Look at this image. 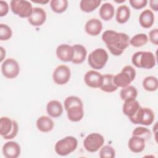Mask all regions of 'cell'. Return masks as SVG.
<instances>
[{"mask_svg": "<svg viewBox=\"0 0 158 158\" xmlns=\"http://www.w3.org/2000/svg\"><path fill=\"white\" fill-rule=\"evenodd\" d=\"M102 40L110 52L115 56H120L130 44V37L127 34L112 30H106L102 33Z\"/></svg>", "mask_w": 158, "mask_h": 158, "instance_id": "cell-1", "label": "cell"}, {"mask_svg": "<svg viewBox=\"0 0 158 158\" xmlns=\"http://www.w3.org/2000/svg\"><path fill=\"white\" fill-rule=\"evenodd\" d=\"M64 104L69 120L77 122L83 118L84 116L83 104L80 98L75 96H69L65 99Z\"/></svg>", "mask_w": 158, "mask_h": 158, "instance_id": "cell-2", "label": "cell"}, {"mask_svg": "<svg viewBox=\"0 0 158 158\" xmlns=\"http://www.w3.org/2000/svg\"><path fill=\"white\" fill-rule=\"evenodd\" d=\"M132 64L138 68L151 69L156 64L154 54L150 51H138L131 57Z\"/></svg>", "mask_w": 158, "mask_h": 158, "instance_id": "cell-3", "label": "cell"}, {"mask_svg": "<svg viewBox=\"0 0 158 158\" xmlns=\"http://www.w3.org/2000/svg\"><path fill=\"white\" fill-rule=\"evenodd\" d=\"M19 131V125L17 121L7 117L0 118V135L5 139L14 138Z\"/></svg>", "mask_w": 158, "mask_h": 158, "instance_id": "cell-4", "label": "cell"}, {"mask_svg": "<svg viewBox=\"0 0 158 158\" xmlns=\"http://www.w3.org/2000/svg\"><path fill=\"white\" fill-rule=\"evenodd\" d=\"M77 146L78 141L77 138L72 136H67L57 141L54 149L57 154L65 156L75 151Z\"/></svg>", "mask_w": 158, "mask_h": 158, "instance_id": "cell-5", "label": "cell"}, {"mask_svg": "<svg viewBox=\"0 0 158 158\" xmlns=\"http://www.w3.org/2000/svg\"><path fill=\"white\" fill-rule=\"evenodd\" d=\"M136 77V71L131 65L125 66L122 71L114 76V83L117 87L124 88L129 86Z\"/></svg>", "mask_w": 158, "mask_h": 158, "instance_id": "cell-6", "label": "cell"}, {"mask_svg": "<svg viewBox=\"0 0 158 158\" xmlns=\"http://www.w3.org/2000/svg\"><path fill=\"white\" fill-rule=\"evenodd\" d=\"M108 59L109 55L105 49L97 48L89 54L88 63L92 69L99 70L106 65Z\"/></svg>", "mask_w": 158, "mask_h": 158, "instance_id": "cell-7", "label": "cell"}, {"mask_svg": "<svg viewBox=\"0 0 158 158\" xmlns=\"http://www.w3.org/2000/svg\"><path fill=\"white\" fill-rule=\"evenodd\" d=\"M154 118V113L150 108L140 106L137 112L131 117L129 118V119L133 124L148 126L153 123Z\"/></svg>", "mask_w": 158, "mask_h": 158, "instance_id": "cell-8", "label": "cell"}, {"mask_svg": "<svg viewBox=\"0 0 158 158\" xmlns=\"http://www.w3.org/2000/svg\"><path fill=\"white\" fill-rule=\"evenodd\" d=\"M12 12L21 18H28L32 14V4L26 0H12L10 4Z\"/></svg>", "mask_w": 158, "mask_h": 158, "instance_id": "cell-9", "label": "cell"}, {"mask_svg": "<svg viewBox=\"0 0 158 158\" xmlns=\"http://www.w3.org/2000/svg\"><path fill=\"white\" fill-rule=\"evenodd\" d=\"M104 141V138L101 134L91 133L83 140V146L88 152H95L103 146Z\"/></svg>", "mask_w": 158, "mask_h": 158, "instance_id": "cell-10", "label": "cell"}, {"mask_svg": "<svg viewBox=\"0 0 158 158\" xmlns=\"http://www.w3.org/2000/svg\"><path fill=\"white\" fill-rule=\"evenodd\" d=\"M1 72L3 76L7 78H15L20 72L19 63L14 59H6L1 64Z\"/></svg>", "mask_w": 158, "mask_h": 158, "instance_id": "cell-11", "label": "cell"}, {"mask_svg": "<svg viewBox=\"0 0 158 158\" xmlns=\"http://www.w3.org/2000/svg\"><path fill=\"white\" fill-rule=\"evenodd\" d=\"M70 76V68L65 65H60L54 69L52 73V79L57 85H63L69 81Z\"/></svg>", "mask_w": 158, "mask_h": 158, "instance_id": "cell-12", "label": "cell"}, {"mask_svg": "<svg viewBox=\"0 0 158 158\" xmlns=\"http://www.w3.org/2000/svg\"><path fill=\"white\" fill-rule=\"evenodd\" d=\"M103 75L95 70L88 71L84 76L85 84L92 88H100L102 83Z\"/></svg>", "mask_w": 158, "mask_h": 158, "instance_id": "cell-13", "label": "cell"}, {"mask_svg": "<svg viewBox=\"0 0 158 158\" xmlns=\"http://www.w3.org/2000/svg\"><path fill=\"white\" fill-rule=\"evenodd\" d=\"M46 20V11L41 7H34L31 15L28 18V21L30 25L34 27L42 25Z\"/></svg>", "mask_w": 158, "mask_h": 158, "instance_id": "cell-14", "label": "cell"}, {"mask_svg": "<svg viewBox=\"0 0 158 158\" xmlns=\"http://www.w3.org/2000/svg\"><path fill=\"white\" fill-rule=\"evenodd\" d=\"M2 151L4 156L6 158H17L20 154L21 149L17 142L10 141L3 145Z\"/></svg>", "mask_w": 158, "mask_h": 158, "instance_id": "cell-15", "label": "cell"}, {"mask_svg": "<svg viewBox=\"0 0 158 158\" xmlns=\"http://www.w3.org/2000/svg\"><path fill=\"white\" fill-rule=\"evenodd\" d=\"M56 56L61 61H72L73 56V49L72 46H70L67 44H60L56 49Z\"/></svg>", "mask_w": 158, "mask_h": 158, "instance_id": "cell-16", "label": "cell"}, {"mask_svg": "<svg viewBox=\"0 0 158 158\" xmlns=\"http://www.w3.org/2000/svg\"><path fill=\"white\" fill-rule=\"evenodd\" d=\"M102 23L100 20L93 18L88 20L85 25V30L87 34L91 36H97L101 32Z\"/></svg>", "mask_w": 158, "mask_h": 158, "instance_id": "cell-17", "label": "cell"}, {"mask_svg": "<svg viewBox=\"0 0 158 158\" xmlns=\"http://www.w3.org/2000/svg\"><path fill=\"white\" fill-rule=\"evenodd\" d=\"M139 107V103L136 99H128L124 101L122 112L124 115L130 118L137 112Z\"/></svg>", "mask_w": 158, "mask_h": 158, "instance_id": "cell-18", "label": "cell"}, {"mask_svg": "<svg viewBox=\"0 0 158 158\" xmlns=\"http://www.w3.org/2000/svg\"><path fill=\"white\" fill-rule=\"evenodd\" d=\"M145 141L144 139L141 137L132 135L128 141V148L133 152L139 153L145 148Z\"/></svg>", "mask_w": 158, "mask_h": 158, "instance_id": "cell-19", "label": "cell"}, {"mask_svg": "<svg viewBox=\"0 0 158 158\" xmlns=\"http://www.w3.org/2000/svg\"><path fill=\"white\" fill-rule=\"evenodd\" d=\"M73 56L72 62L75 64H80L83 62L87 55V51L83 45L76 44L72 46Z\"/></svg>", "mask_w": 158, "mask_h": 158, "instance_id": "cell-20", "label": "cell"}, {"mask_svg": "<svg viewBox=\"0 0 158 158\" xmlns=\"http://www.w3.org/2000/svg\"><path fill=\"white\" fill-rule=\"evenodd\" d=\"M46 111L48 114L51 117L57 118L62 114L63 106L59 101L52 100L47 104Z\"/></svg>", "mask_w": 158, "mask_h": 158, "instance_id": "cell-21", "label": "cell"}, {"mask_svg": "<svg viewBox=\"0 0 158 158\" xmlns=\"http://www.w3.org/2000/svg\"><path fill=\"white\" fill-rule=\"evenodd\" d=\"M140 25L144 28H151L154 22V15L149 9L144 10L139 16Z\"/></svg>", "mask_w": 158, "mask_h": 158, "instance_id": "cell-22", "label": "cell"}, {"mask_svg": "<svg viewBox=\"0 0 158 158\" xmlns=\"http://www.w3.org/2000/svg\"><path fill=\"white\" fill-rule=\"evenodd\" d=\"M54 122L49 117L43 115L39 117L36 120V127L38 130L43 133L51 131L54 128Z\"/></svg>", "mask_w": 158, "mask_h": 158, "instance_id": "cell-23", "label": "cell"}, {"mask_svg": "<svg viewBox=\"0 0 158 158\" xmlns=\"http://www.w3.org/2000/svg\"><path fill=\"white\" fill-rule=\"evenodd\" d=\"M118 87L114 83V75L112 74H105L103 75L102 83L100 89L106 93H112L117 89Z\"/></svg>", "mask_w": 158, "mask_h": 158, "instance_id": "cell-24", "label": "cell"}, {"mask_svg": "<svg viewBox=\"0 0 158 158\" xmlns=\"http://www.w3.org/2000/svg\"><path fill=\"white\" fill-rule=\"evenodd\" d=\"M114 7L109 2H106L101 5L99 11L100 17L104 21L111 20L114 17Z\"/></svg>", "mask_w": 158, "mask_h": 158, "instance_id": "cell-25", "label": "cell"}, {"mask_svg": "<svg viewBox=\"0 0 158 158\" xmlns=\"http://www.w3.org/2000/svg\"><path fill=\"white\" fill-rule=\"evenodd\" d=\"M130 17V9L126 5L120 6L116 11L115 19L116 21L120 23L123 24L126 23Z\"/></svg>", "mask_w": 158, "mask_h": 158, "instance_id": "cell-26", "label": "cell"}, {"mask_svg": "<svg viewBox=\"0 0 158 158\" xmlns=\"http://www.w3.org/2000/svg\"><path fill=\"white\" fill-rule=\"evenodd\" d=\"M100 0H81L80 2V9L85 12H91L101 4Z\"/></svg>", "mask_w": 158, "mask_h": 158, "instance_id": "cell-27", "label": "cell"}, {"mask_svg": "<svg viewBox=\"0 0 158 158\" xmlns=\"http://www.w3.org/2000/svg\"><path fill=\"white\" fill-rule=\"evenodd\" d=\"M138 96L136 88L133 86H127L122 88L120 92V96L122 100L125 101L128 99H136Z\"/></svg>", "mask_w": 158, "mask_h": 158, "instance_id": "cell-28", "label": "cell"}, {"mask_svg": "<svg viewBox=\"0 0 158 158\" xmlns=\"http://www.w3.org/2000/svg\"><path fill=\"white\" fill-rule=\"evenodd\" d=\"M143 86L146 91H155L158 88L157 78L154 76H148L143 81Z\"/></svg>", "mask_w": 158, "mask_h": 158, "instance_id": "cell-29", "label": "cell"}, {"mask_svg": "<svg viewBox=\"0 0 158 158\" xmlns=\"http://www.w3.org/2000/svg\"><path fill=\"white\" fill-rule=\"evenodd\" d=\"M50 7L53 12L58 14L62 13L68 7V1L52 0L50 1Z\"/></svg>", "mask_w": 158, "mask_h": 158, "instance_id": "cell-30", "label": "cell"}, {"mask_svg": "<svg viewBox=\"0 0 158 158\" xmlns=\"http://www.w3.org/2000/svg\"><path fill=\"white\" fill-rule=\"evenodd\" d=\"M148 41V36L145 33H138L130 39V44L135 48L145 45Z\"/></svg>", "mask_w": 158, "mask_h": 158, "instance_id": "cell-31", "label": "cell"}, {"mask_svg": "<svg viewBox=\"0 0 158 158\" xmlns=\"http://www.w3.org/2000/svg\"><path fill=\"white\" fill-rule=\"evenodd\" d=\"M132 135L141 137L145 140H148L151 137V132L148 128L146 127H138L133 130Z\"/></svg>", "mask_w": 158, "mask_h": 158, "instance_id": "cell-32", "label": "cell"}, {"mask_svg": "<svg viewBox=\"0 0 158 158\" xmlns=\"http://www.w3.org/2000/svg\"><path fill=\"white\" fill-rule=\"evenodd\" d=\"M115 156L114 148L110 145H105L101 148L99 157L101 158H114Z\"/></svg>", "mask_w": 158, "mask_h": 158, "instance_id": "cell-33", "label": "cell"}, {"mask_svg": "<svg viewBox=\"0 0 158 158\" xmlns=\"http://www.w3.org/2000/svg\"><path fill=\"white\" fill-rule=\"evenodd\" d=\"M12 36V31L10 27L6 24H0V40L7 41Z\"/></svg>", "mask_w": 158, "mask_h": 158, "instance_id": "cell-34", "label": "cell"}, {"mask_svg": "<svg viewBox=\"0 0 158 158\" xmlns=\"http://www.w3.org/2000/svg\"><path fill=\"white\" fill-rule=\"evenodd\" d=\"M131 6L135 9H141L147 5V0H130L129 1Z\"/></svg>", "mask_w": 158, "mask_h": 158, "instance_id": "cell-35", "label": "cell"}, {"mask_svg": "<svg viewBox=\"0 0 158 158\" xmlns=\"http://www.w3.org/2000/svg\"><path fill=\"white\" fill-rule=\"evenodd\" d=\"M149 38L150 41L154 45L158 44V29L154 28L151 30L149 33Z\"/></svg>", "mask_w": 158, "mask_h": 158, "instance_id": "cell-36", "label": "cell"}, {"mask_svg": "<svg viewBox=\"0 0 158 158\" xmlns=\"http://www.w3.org/2000/svg\"><path fill=\"white\" fill-rule=\"evenodd\" d=\"M9 12V5L4 1H0V17H4Z\"/></svg>", "mask_w": 158, "mask_h": 158, "instance_id": "cell-37", "label": "cell"}, {"mask_svg": "<svg viewBox=\"0 0 158 158\" xmlns=\"http://www.w3.org/2000/svg\"><path fill=\"white\" fill-rule=\"evenodd\" d=\"M158 1L157 0H151L149 1V6L152 10L157 11L158 10Z\"/></svg>", "mask_w": 158, "mask_h": 158, "instance_id": "cell-38", "label": "cell"}, {"mask_svg": "<svg viewBox=\"0 0 158 158\" xmlns=\"http://www.w3.org/2000/svg\"><path fill=\"white\" fill-rule=\"evenodd\" d=\"M0 53H1V59H0V61L2 62L4 57H6V51L5 49L3 48V47L1 46L0 47Z\"/></svg>", "mask_w": 158, "mask_h": 158, "instance_id": "cell-39", "label": "cell"}, {"mask_svg": "<svg viewBox=\"0 0 158 158\" xmlns=\"http://www.w3.org/2000/svg\"><path fill=\"white\" fill-rule=\"evenodd\" d=\"M32 2H37V3H41V4H46L49 2V1H31Z\"/></svg>", "mask_w": 158, "mask_h": 158, "instance_id": "cell-40", "label": "cell"}]
</instances>
